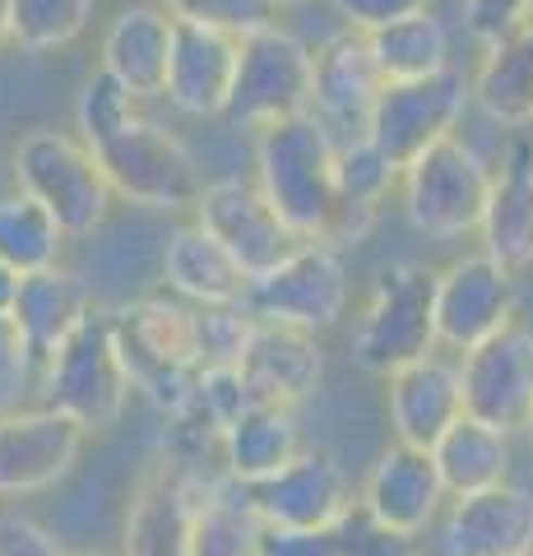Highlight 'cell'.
<instances>
[{"instance_id":"cell-1","label":"cell","mask_w":533,"mask_h":556,"mask_svg":"<svg viewBox=\"0 0 533 556\" xmlns=\"http://www.w3.org/2000/svg\"><path fill=\"white\" fill-rule=\"evenodd\" d=\"M75 130H79V144L98 159L112 195L158 208V214L195 208L204 190L195 153L167 126L149 121L140 112V102L116 79L102 75V70L75 98Z\"/></svg>"},{"instance_id":"cell-2","label":"cell","mask_w":533,"mask_h":556,"mask_svg":"<svg viewBox=\"0 0 533 556\" xmlns=\"http://www.w3.org/2000/svg\"><path fill=\"white\" fill-rule=\"evenodd\" d=\"M255 190L302 241L334 237V139L312 116L274 121L255 135Z\"/></svg>"},{"instance_id":"cell-3","label":"cell","mask_w":533,"mask_h":556,"mask_svg":"<svg viewBox=\"0 0 533 556\" xmlns=\"http://www.w3.org/2000/svg\"><path fill=\"white\" fill-rule=\"evenodd\" d=\"M116 362L163 417L181 413L195 394L200 380V348H195V320L191 306L177 298H140L107 311Z\"/></svg>"},{"instance_id":"cell-4","label":"cell","mask_w":533,"mask_h":556,"mask_svg":"<svg viewBox=\"0 0 533 556\" xmlns=\"http://www.w3.org/2000/svg\"><path fill=\"white\" fill-rule=\"evenodd\" d=\"M38 394H42V408L71 417L84 437L112 431L126 417L130 380L122 371V362H116L112 320L102 306H93L38 362Z\"/></svg>"},{"instance_id":"cell-5","label":"cell","mask_w":533,"mask_h":556,"mask_svg":"<svg viewBox=\"0 0 533 556\" xmlns=\"http://www.w3.org/2000/svg\"><path fill=\"white\" fill-rule=\"evenodd\" d=\"M436 353V274L418 260H394L376 274L371 298L353 329V357L390 376L404 362Z\"/></svg>"},{"instance_id":"cell-6","label":"cell","mask_w":533,"mask_h":556,"mask_svg":"<svg viewBox=\"0 0 533 556\" xmlns=\"http://www.w3.org/2000/svg\"><path fill=\"white\" fill-rule=\"evenodd\" d=\"M10 172L24 195H33L65 237H89L107 223L112 186L75 135L28 130L10 153Z\"/></svg>"},{"instance_id":"cell-7","label":"cell","mask_w":533,"mask_h":556,"mask_svg":"<svg viewBox=\"0 0 533 556\" xmlns=\"http://www.w3.org/2000/svg\"><path fill=\"white\" fill-rule=\"evenodd\" d=\"M492 190V167L464 144L459 135L436 139L432 149H422L408 167H399V195L404 214L418 232L436 241H455L478 232Z\"/></svg>"},{"instance_id":"cell-8","label":"cell","mask_w":533,"mask_h":556,"mask_svg":"<svg viewBox=\"0 0 533 556\" xmlns=\"http://www.w3.org/2000/svg\"><path fill=\"white\" fill-rule=\"evenodd\" d=\"M242 306L265 325L325 334L348 311V269L330 241H297L279 265L255 274L246 283Z\"/></svg>"},{"instance_id":"cell-9","label":"cell","mask_w":533,"mask_h":556,"mask_svg":"<svg viewBox=\"0 0 533 556\" xmlns=\"http://www.w3.org/2000/svg\"><path fill=\"white\" fill-rule=\"evenodd\" d=\"M306 102H312V47L297 33L269 24L237 38V70L223 116L265 130L274 121L302 116Z\"/></svg>"},{"instance_id":"cell-10","label":"cell","mask_w":533,"mask_h":556,"mask_svg":"<svg viewBox=\"0 0 533 556\" xmlns=\"http://www.w3.org/2000/svg\"><path fill=\"white\" fill-rule=\"evenodd\" d=\"M464 108H469V79L455 65L422 79H385L367 121V144L390 167H408L422 149L455 135Z\"/></svg>"},{"instance_id":"cell-11","label":"cell","mask_w":533,"mask_h":556,"mask_svg":"<svg viewBox=\"0 0 533 556\" xmlns=\"http://www.w3.org/2000/svg\"><path fill=\"white\" fill-rule=\"evenodd\" d=\"M459 394L464 413L496 431H524L533 413V329L510 320L492 339L473 343L459 362Z\"/></svg>"},{"instance_id":"cell-12","label":"cell","mask_w":533,"mask_h":556,"mask_svg":"<svg viewBox=\"0 0 533 556\" xmlns=\"http://www.w3.org/2000/svg\"><path fill=\"white\" fill-rule=\"evenodd\" d=\"M381 84L385 79L371 61L367 38L343 28L330 42H320V51H312V102H306V116L334 139V149L367 139V121Z\"/></svg>"},{"instance_id":"cell-13","label":"cell","mask_w":533,"mask_h":556,"mask_svg":"<svg viewBox=\"0 0 533 556\" xmlns=\"http://www.w3.org/2000/svg\"><path fill=\"white\" fill-rule=\"evenodd\" d=\"M195 223L246 269V278L274 269L302 241L274 214L261 190L251 181H237V177L204 181L200 200H195Z\"/></svg>"},{"instance_id":"cell-14","label":"cell","mask_w":533,"mask_h":556,"mask_svg":"<svg viewBox=\"0 0 533 556\" xmlns=\"http://www.w3.org/2000/svg\"><path fill=\"white\" fill-rule=\"evenodd\" d=\"M353 482L330 450H297L279 473L251 482L255 515L274 529H330L353 506Z\"/></svg>"},{"instance_id":"cell-15","label":"cell","mask_w":533,"mask_h":556,"mask_svg":"<svg viewBox=\"0 0 533 556\" xmlns=\"http://www.w3.org/2000/svg\"><path fill=\"white\" fill-rule=\"evenodd\" d=\"M515 320V274L483 251L436 274V343L469 353Z\"/></svg>"},{"instance_id":"cell-16","label":"cell","mask_w":533,"mask_h":556,"mask_svg":"<svg viewBox=\"0 0 533 556\" xmlns=\"http://www.w3.org/2000/svg\"><path fill=\"white\" fill-rule=\"evenodd\" d=\"M84 431L51 408L0 413V496H33L56 486L84 455Z\"/></svg>"},{"instance_id":"cell-17","label":"cell","mask_w":533,"mask_h":556,"mask_svg":"<svg viewBox=\"0 0 533 556\" xmlns=\"http://www.w3.org/2000/svg\"><path fill=\"white\" fill-rule=\"evenodd\" d=\"M436 556H533V492L502 482L455 496L441 515Z\"/></svg>"},{"instance_id":"cell-18","label":"cell","mask_w":533,"mask_h":556,"mask_svg":"<svg viewBox=\"0 0 533 556\" xmlns=\"http://www.w3.org/2000/svg\"><path fill=\"white\" fill-rule=\"evenodd\" d=\"M200 473L158 459L140 478L126 510L122 556H191Z\"/></svg>"},{"instance_id":"cell-19","label":"cell","mask_w":533,"mask_h":556,"mask_svg":"<svg viewBox=\"0 0 533 556\" xmlns=\"http://www.w3.org/2000/svg\"><path fill=\"white\" fill-rule=\"evenodd\" d=\"M357 501H363L381 525L422 538L441 519V506L450 496H445V486H441L432 450L394 441L390 450H381V459L371 464V473L363 482V492H357Z\"/></svg>"},{"instance_id":"cell-20","label":"cell","mask_w":533,"mask_h":556,"mask_svg":"<svg viewBox=\"0 0 533 556\" xmlns=\"http://www.w3.org/2000/svg\"><path fill=\"white\" fill-rule=\"evenodd\" d=\"M385 408L390 427L399 445L432 450L441 431L464 417V394H459V367L445 362L441 353H427L418 362H404L385 376Z\"/></svg>"},{"instance_id":"cell-21","label":"cell","mask_w":533,"mask_h":556,"mask_svg":"<svg viewBox=\"0 0 533 556\" xmlns=\"http://www.w3.org/2000/svg\"><path fill=\"white\" fill-rule=\"evenodd\" d=\"M237 371H242V386L251 399L297 408L320 390L325 353H320L316 334H306V329L255 320V334L246 343L242 362H237Z\"/></svg>"},{"instance_id":"cell-22","label":"cell","mask_w":533,"mask_h":556,"mask_svg":"<svg viewBox=\"0 0 533 556\" xmlns=\"http://www.w3.org/2000/svg\"><path fill=\"white\" fill-rule=\"evenodd\" d=\"M232 70H237V38H228L218 28L172 20L163 98L181 116H223L228 89H232Z\"/></svg>"},{"instance_id":"cell-23","label":"cell","mask_w":533,"mask_h":556,"mask_svg":"<svg viewBox=\"0 0 533 556\" xmlns=\"http://www.w3.org/2000/svg\"><path fill=\"white\" fill-rule=\"evenodd\" d=\"M483 255L502 269H533V139L515 135L502 153V172H492V190L478 218Z\"/></svg>"},{"instance_id":"cell-24","label":"cell","mask_w":533,"mask_h":556,"mask_svg":"<svg viewBox=\"0 0 533 556\" xmlns=\"http://www.w3.org/2000/svg\"><path fill=\"white\" fill-rule=\"evenodd\" d=\"M167 51H172V14L158 5H130L102 33V65L98 70L122 84L135 102L163 98Z\"/></svg>"},{"instance_id":"cell-25","label":"cell","mask_w":533,"mask_h":556,"mask_svg":"<svg viewBox=\"0 0 533 556\" xmlns=\"http://www.w3.org/2000/svg\"><path fill=\"white\" fill-rule=\"evenodd\" d=\"M302 450V427H297V408L283 404H251L218 431V468L242 482H261Z\"/></svg>"},{"instance_id":"cell-26","label":"cell","mask_w":533,"mask_h":556,"mask_svg":"<svg viewBox=\"0 0 533 556\" xmlns=\"http://www.w3.org/2000/svg\"><path fill=\"white\" fill-rule=\"evenodd\" d=\"M469 102H478V112L502 130L524 135L533 126V24L483 47V61L469 79Z\"/></svg>"},{"instance_id":"cell-27","label":"cell","mask_w":533,"mask_h":556,"mask_svg":"<svg viewBox=\"0 0 533 556\" xmlns=\"http://www.w3.org/2000/svg\"><path fill=\"white\" fill-rule=\"evenodd\" d=\"M265 519L255 515L251 482L210 468L200 473L195 525H191V556H255L261 552Z\"/></svg>"},{"instance_id":"cell-28","label":"cell","mask_w":533,"mask_h":556,"mask_svg":"<svg viewBox=\"0 0 533 556\" xmlns=\"http://www.w3.org/2000/svg\"><path fill=\"white\" fill-rule=\"evenodd\" d=\"M163 278L181 302L191 306H223V302H242L246 298V269L218 247V241L200 228L186 223L167 237L163 247Z\"/></svg>"},{"instance_id":"cell-29","label":"cell","mask_w":533,"mask_h":556,"mask_svg":"<svg viewBox=\"0 0 533 556\" xmlns=\"http://www.w3.org/2000/svg\"><path fill=\"white\" fill-rule=\"evenodd\" d=\"M98 302L93 292L84 288V278H75L71 269L51 265V269H33L20 274V292H14V311L10 320L24 334V343L38 353V362L56 348L71 329L89 316Z\"/></svg>"},{"instance_id":"cell-30","label":"cell","mask_w":533,"mask_h":556,"mask_svg":"<svg viewBox=\"0 0 533 556\" xmlns=\"http://www.w3.org/2000/svg\"><path fill=\"white\" fill-rule=\"evenodd\" d=\"M432 464L445 496L487 492V486L510 482V437L464 413L441 431V441L432 445Z\"/></svg>"},{"instance_id":"cell-31","label":"cell","mask_w":533,"mask_h":556,"mask_svg":"<svg viewBox=\"0 0 533 556\" xmlns=\"http://www.w3.org/2000/svg\"><path fill=\"white\" fill-rule=\"evenodd\" d=\"M394 186H399V167H390L367 139L339 144L334 149V237H330V247L363 237Z\"/></svg>"},{"instance_id":"cell-32","label":"cell","mask_w":533,"mask_h":556,"mask_svg":"<svg viewBox=\"0 0 533 556\" xmlns=\"http://www.w3.org/2000/svg\"><path fill=\"white\" fill-rule=\"evenodd\" d=\"M363 38H367L376 70H381V79H422L450 65V33H445V24L432 10L390 20L381 28L363 33Z\"/></svg>"},{"instance_id":"cell-33","label":"cell","mask_w":533,"mask_h":556,"mask_svg":"<svg viewBox=\"0 0 533 556\" xmlns=\"http://www.w3.org/2000/svg\"><path fill=\"white\" fill-rule=\"evenodd\" d=\"M61 251H65V232L38 200L24 195V190L0 195V265L14 274H33L61 265Z\"/></svg>"},{"instance_id":"cell-34","label":"cell","mask_w":533,"mask_h":556,"mask_svg":"<svg viewBox=\"0 0 533 556\" xmlns=\"http://www.w3.org/2000/svg\"><path fill=\"white\" fill-rule=\"evenodd\" d=\"M93 20V0H10V24L5 38L28 51V56H42V51L71 47Z\"/></svg>"},{"instance_id":"cell-35","label":"cell","mask_w":533,"mask_h":556,"mask_svg":"<svg viewBox=\"0 0 533 556\" xmlns=\"http://www.w3.org/2000/svg\"><path fill=\"white\" fill-rule=\"evenodd\" d=\"M195 320V348H200V367H237L246 353V343L255 334V316L242 302H223V306H191Z\"/></svg>"},{"instance_id":"cell-36","label":"cell","mask_w":533,"mask_h":556,"mask_svg":"<svg viewBox=\"0 0 533 556\" xmlns=\"http://www.w3.org/2000/svg\"><path fill=\"white\" fill-rule=\"evenodd\" d=\"M330 543H334V556H422L418 538L381 525L357 496L330 525Z\"/></svg>"},{"instance_id":"cell-37","label":"cell","mask_w":533,"mask_h":556,"mask_svg":"<svg viewBox=\"0 0 533 556\" xmlns=\"http://www.w3.org/2000/svg\"><path fill=\"white\" fill-rule=\"evenodd\" d=\"M167 14L181 24H200V28H218L228 38H246L255 28L274 24V0H167Z\"/></svg>"},{"instance_id":"cell-38","label":"cell","mask_w":533,"mask_h":556,"mask_svg":"<svg viewBox=\"0 0 533 556\" xmlns=\"http://www.w3.org/2000/svg\"><path fill=\"white\" fill-rule=\"evenodd\" d=\"M33 390H38V353L24 343L10 316H0V413L24 408Z\"/></svg>"},{"instance_id":"cell-39","label":"cell","mask_w":533,"mask_h":556,"mask_svg":"<svg viewBox=\"0 0 533 556\" xmlns=\"http://www.w3.org/2000/svg\"><path fill=\"white\" fill-rule=\"evenodd\" d=\"M533 24L529 20V0H464V28L473 42H502L515 28Z\"/></svg>"},{"instance_id":"cell-40","label":"cell","mask_w":533,"mask_h":556,"mask_svg":"<svg viewBox=\"0 0 533 556\" xmlns=\"http://www.w3.org/2000/svg\"><path fill=\"white\" fill-rule=\"evenodd\" d=\"M0 556H71V552L47 525L20 510H5L0 515Z\"/></svg>"},{"instance_id":"cell-41","label":"cell","mask_w":533,"mask_h":556,"mask_svg":"<svg viewBox=\"0 0 533 556\" xmlns=\"http://www.w3.org/2000/svg\"><path fill=\"white\" fill-rule=\"evenodd\" d=\"M330 5L353 33H371L390 20H404V14L432 10V0H330Z\"/></svg>"},{"instance_id":"cell-42","label":"cell","mask_w":533,"mask_h":556,"mask_svg":"<svg viewBox=\"0 0 533 556\" xmlns=\"http://www.w3.org/2000/svg\"><path fill=\"white\" fill-rule=\"evenodd\" d=\"M255 556H334L330 529H274L265 525Z\"/></svg>"},{"instance_id":"cell-43","label":"cell","mask_w":533,"mask_h":556,"mask_svg":"<svg viewBox=\"0 0 533 556\" xmlns=\"http://www.w3.org/2000/svg\"><path fill=\"white\" fill-rule=\"evenodd\" d=\"M14 292H20V274L0 265V316H10L14 311Z\"/></svg>"},{"instance_id":"cell-44","label":"cell","mask_w":533,"mask_h":556,"mask_svg":"<svg viewBox=\"0 0 533 556\" xmlns=\"http://www.w3.org/2000/svg\"><path fill=\"white\" fill-rule=\"evenodd\" d=\"M5 24H10V0H0V47L10 42V38H5Z\"/></svg>"},{"instance_id":"cell-45","label":"cell","mask_w":533,"mask_h":556,"mask_svg":"<svg viewBox=\"0 0 533 556\" xmlns=\"http://www.w3.org/2000/svg\"><path fill=\"white\" fill-rule=\"evenodd\" d=\"M524 437H529V445H533V413H529V422H524Z\"/></svg>"},{"instance_id":"cell-46","label":"cell","mask_w":533,"mask_h":556,"mask_svg":"<svg viewBox=\"0 0 533 556\" xmlns=\"http://www.w3.org/2000/svg\"><path fill=\"white\" fill-rule=\"evenodd\" d=\"M71 556H116V552H71Z\"/></svg>"},{"instance_id":"cell-47","label":"cell","mask_w":533,"mask_h":556,"mask_svg":"<svg viewBox=\"0 0 533 556\" xmlns=\"http://www.w3.org/2000/svg\"><path fill=\"white\" fill-rule=\"evenodd\" d=\"M279 5H302V0H274V10H279Z\"/></svg>"},{"instance_id":"cell-48","label":"cell","mask_w":533,"mask_h":556,"mask_svg":"<svg viewBox=\"0 0 533 556\" xmlns=\"http://www.w3.org/2000/svg\"><path fill=\"white\" fill-rule=\"evenodd\" d=\"M529 20H533V0H529Z\"/></svg>"},{"instance_id":"cell-49","label":"cell","mask_w":533,"mask_h":556,"mask_svg":"<svg viewBox=\"0 0 533 556\" xmlns=\"http://www.w3.org/2000/svg\"><path fill=\"white\" fill-rule=\"evenodd\" d=\"M0 172H5V159H0Z\"/></svg>"}]
</instances>
